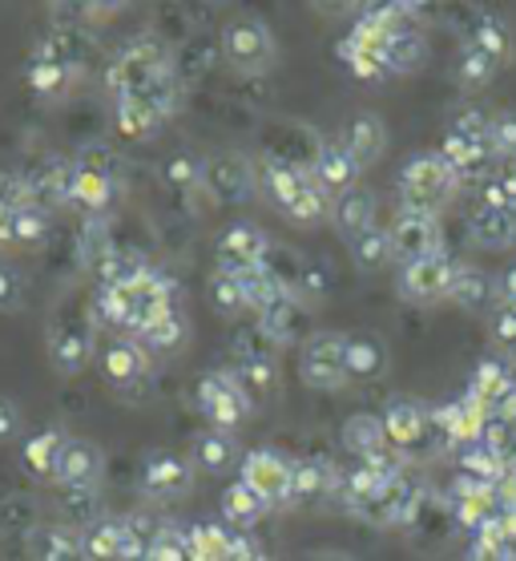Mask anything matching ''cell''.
I'll return each instance as SVG.
<instances>
[{
  "label": "cell",
  "mask_w": 516,
  "mask_h": 561,
  "mask_svg": "<svg viewBox=\"0 0 516 561\" xmlns=\"http://www.w3.org/2000/svg\"><path fill=\"white\" fill-rule=\"evenodd\" d=\"M101 380L122 396H141L153 380V356L134 335H110L98 352Z\"/></svg>",
  "instance_id": "obj_16"
},
{
  "label": "cell",
  "mask_w": 516,
  "mask_h": 561,
  "mask_svg": "<svg viewBox=\"0 0 516 561\" xmlns=\"http://www.w3.org/2000/svg\"><path fill=\"white\" fill-rule=\"evenodd\" d=\"M49 230H53V215L49 206L41 203H21L13 210V222H9V247L16 251H37V247L49 243Z\"/></svg>",
  "instance_id": "obj_40"
},
{
  "label": "cell",
  "mask_w": 516,
  "mask_h": 561,
  "mask_svg": "<svg viewBox=\"0 0 516 561\" xmlns=\"http://www.w3.org/2000/svg\"><path fill=\"white\" fill-rule=\"evenodd\" d=\"M202 194L210 203L239 206L259 194V167L239 150H218L202 158Z\"/></svg>",
  "instance_id": "obj_14"
},
{
  "label": "cell",
  "mask_w": 516,
  "mask_h": 561,
  "mask_svg": "<svg viewBox=\"0 0 516 561\" xmlns=\"http://www.w3.org/2000/svg\"><path fill=\"white\" fill-rule=\"evenodd\" d=\"M198 465L174 448H150L138 465V493L146 501H177L194 489Z\"/></svg>",
  "instance_id": "obj_19"
},
{
  "label": "cell",
  "mask_w": 516,
  "mask_h": 561,
  "mask_svg": "<svg viewBox=\"0 0 516 561\" xmlns=\"http://www.w3.org/2000/svg\"><path fill=\"white\" fill-rule=\"evenodd\" d=\"M239 481L271 510H290V489H295V457L278 448H251L239 465Z\"/></svg>",
  "instance_id": "obj_17"
},
{
  "label": "cell",
  "mask_w": 516,
  "mask_h": 561,
  "mask_svg": "<svg viewBox=\"0 0 516 561\" xmlns=\"http://www.w3.org/2000/svg\"><path fill=\"white\" fill-rule=\"evenodd\" d=\"M516 396V371L508 368V359H484L468 383V400L472 409L489 421V416H504L508 400Z\"/></svg>",
  "instance_id": "obj_23"
},
{
  "label": "cell",
  "mask_w": 516,
  "mask_h": 561,
  "mask_svg": "<svg viewBox=\"0 0 516 561\" xmlns=\"http://www.w3.org/2000/svg\"><path fill=\"white\" fill-rule=\"evenodd\" d=\"M25 436V412L13 396H0V445H13Z\"/></svg>",
  "instance_id": "obj_53"
},
{
  "label": "cell",
  "mask_w": 516,
  "mask_h": 561,
  "mask_svg": "<svg viewBox=\"0 0 516 561\" xmlns=\"http://www.w3.org/2000/svg\"><path fill=\"white\" fill-rule=\"evenodd\" d=\"M388 25H391L388 4H376V9H367V13L352 25V33L340 41V61L347 65L359 81H371V85L391 81Z\"/></svg>",
  "instance_id": "obj_9"
},
{
  "label": "cell",
  "mask_w": 516,
  "mask_h": 561,
  "mask_svg": "<svg viewBox=\"0 0 516 561\" xmlns=\"http://www.w3.org/2000/svg\"><path fill=\"white\" fill-rule=\"evenodd\" d=\"M299 380L311 392L347 388V332H311L299 347Z\"/></svg>",
  "instance_id": "obj_12"
},
{
  "label": "cell",
  "mask_w": 516,
  "mask_h": 561,
  "mask_svg": "<svg viewBox=\"0 0 516 561\" xmlns=\"http://www.w3.org/2000/svg\"><path fill=\"white\" fill-rule=\"evenodd\" d=\"M460 267H465V263L452 259L448 251H440V255H432V259H420V263H408V267H400V275H395V291H400V299H408V304H416V307L448 304Z\"/></svg>",
  "instance_id": "obj_18"
},
{
  "label": "cell",
  "mask_w": 516,
  "mask_h": 561,
  "mask_svg": "<svg viewBox=\"0 0 516 561\" xmlns=\"http://www.w3.org/2000/svg\"><path fill=\"white\" fill-rule=\"evenodd\" d=\"M242 453L239 448V436L234 433H222V428H206V433L194 436V448H190V460L198 465L202 472H227V469H239L242 465Z\"/></svg>",
  "instance_id": "obj_34"
},
{
  "label": "cell",
  "mask_w": 516,
  "mask_h": 561,
  "mask_svg": "<svg viewBox=\"0 0 516 561\" xmlns=\"http://www.w3.org/2000/svg\"><path fill=\"white\" fill-rule=\"evenodd\" d=\"M206 299H210V307H215L222 319H239V316H246V311H254L251 287H246L242 275H222V271H215L210 283H206Z\"/></svg>",
  "instance_id": "obj_42"
},
{
  "label": "cell",
  "mask_w": 516,
  "mask_h": 561,
  "mask_svg": "<svg viewBox=\"0 0 516 561\" xmlns=\"http://www.w3.org/2000/svg\"><path fill=\"white\" fill-rule=\"evenodd\" d=\"M186 561H275V558L266 553V546L259 541V537L242 534L239 541H234L227 553H218V558H186Z\"/></svg>",
  "instance_id": "obj_52"
},
{
  "label": "cell",
  "mask_w": 516,
  "mask_h": 561,
  "mask_svg": "<svg viewBox=\"0 0 516 561\" xmlns=\"http://www.w3.org/2000/svg\"><path fill=\"white\" fill-rule=\"evenodd\" d=\"M230 371L242 380V388L254 396V404L266 400V396H275L278 388V359H275V347L266 344L263 335H251V344L239 347V356L230 364Z\"/></svg>",
  "instance_id": "obj_25"
},
{
  "label": "cell",
  "mask_w": 516,
  "mask_h": 561,
  "mask_svg": "<svg viewBox=\"0 0 516 561\" xmlns=\"http://www.w3.org/2000/svg\"><path fill=\"white\" fill-rule=\"evenodd\" d=\"M114 129L129 141H153L182 105V73L158 33H138L105 65Z\"/></svg>",
  "instance_id": "obj_1"
},
{
  "label": "cell",
  "mask_w": 516,
  "mask_h": 561,
  "mask_svg": "<svg viewBox=\"0 0 516 561\" xmlns=\"http://www.w3.org/2000/svg\"><path fill=\"white\" fill-rule=\"evenodd\" d=\"M468 239L480 247V251H513L516 247V215L501 210V206H484L480 203L472 215H468Z\"/></svg>",
  "instance_id": "obj_33"
},
{
  "label": "cell",
  "mask_w": 516,
  "mask_h": 561,
  "mask_svg": "<svg viewBox=\"0 0 516 561\" xmlns=\"http://www.w3.org/2000/svg\"><path fill=\"white\" fill-rule=\"evenodd\" d=\"M150 267L138 251H129V247H105L93 263V287L101 291H114V287H126L141 275V271Z\"/></svg>",
  "instance_id": "obj_38"
},
{
  "label": "cell",
  "mask_w": 516,
  "mask_h": 561,
  "mask_svg": "<svg viewBox=\"0 0 516 561\" xmlns=\"http://www.w3.org/2000/svg\"><path fill=\"white\" fill-rule=\"evenodd\" d=\"M340 440L355 460H371L391 448L388 428H383V416H379V412H355V416H347Z\"/></svg>",
  "instance_id": "obj_35"
},
{
  "label": "cell",
  "mask_w": 516,
  "mask_h": 561,
  "mask_svg": "<svg viewBox=\"0 0 516 561\" xmlns=\"http://www.w3.org/2000/svg\"><path fill=\"white\" fill-rule=\"evenodd\" d=\"M105 481V453L85 436H69L61 460H57V489H101Z\"/></svg>",
  "instance_id": "obj_24"
},
{
  "label": "cell",
  "mask_w": 516,
  "mask_h": 561,
  "mask_svg": "<svg viewBox=\"0 0 516 561\" xmlns=\"http://www.w3.org/2000/svg\"><path fill=\"white\" fill-rule=\"evenodd\" d=\"M492 146L501 153V162L516 167V110H496L492 114Z\"/></svg>",
  "instance_id": "obj_50"
},
{
  "label": "cell",
  "mask_w": 516,
  "mask_h": 561,
  "mask_svg": "<svg viewBox=\"0 0 516 561\" xmlns=\"http://www.w3.org/2000/svg\"><path fill=\"white\" fill-rule=\"evenodd\" d=\"M376 194L367 191V186H355L352 194H343V198H335V206H331V222H335V230H340L343 239L352 243L355 234H364V230L379 227L376 222Z\"/></svg>",
  "instance_id": "obj_37"
},
{
  "label": "cell",
  "mask_w": 516,
  "mask_h": 561,
  "mask_svg": "<svg viewBox=\"0 0 516 561\" xmlns=\"http://www.w3.org/2000/svg\"><path fill=\"white\" fill-rule=\"evenodd\" d=\"M440 153L468 186H484L489 179H496L501 174V153L492 146V114L472 110V105L460 110L444 129Z\"/></svg>",
  "instance_id": "obj_5"
},
{
  "label": "cell",
  "mask_w": 516,
  "mask_h": 561,
  "mask_svg": "<svg viewBox=\"0 0 516 561\" xmlns=\"http://www.w3.org/2000/svg\"><path fill=\"white\" fill-rule=\"evenodd\" d=\"M259 194L295 227H319L323 218H331V206H335L331 194L316 182L311 167L290 162V158H266L259 167Z\"/></svg>",
  "instance_id": "obj_4"
},
{
  "label": "cell",
  "mask_w": 516,
  "mask_h": 561,
  "mask_svg": "<svg viewBox=\"0 0 516 561\" xmlns=\"http://www.w3.org/2000/svg\"><path fill=\"white\" fill-rule=\"evenodd\" d=\"M496 307H516V263L496 275Z\"/></svg>",
  "instance_id": "obj_55"
},
{
  "label": "cell",
  "mask_w": 516,
  "mask_h": 561,
  "mask_svg": "<svg viewBox=\"0 0 516 561\" xmlns=\"http://www.w3.org/2000/svg\"><path fill=\"white\" fill-rule=\"evenodd\" d=\"M448 304L460 307V311H472V316H492V311H496V275L465 263L460 275H456V287Z\"/></svg>",
  "instance_id": "obj_36"
},
{
  "label": "cell",
  "mask_w": 516,
  "mask_h": 561,
  "mask_svg": "<svg viewBox=\"0 0 516 561\" xmlns=\"http://www.w3.org/2000/svg\"><path fill=\"white\" fill-rule=\"evenodd\" d=\"M89 45L93 33L85 25L69 21H53L37 37V45L25 57V90L41 105H61L69 102L89 73Z\"/></svg>",
  "instance_id": "obj_2"
},
{
  "label": "cell",
  "mask_w": 516,
  "mask_h": 561,
  "mask_svg": "<svg viewBox=\"0 0 516 561\" xmlns=\"http://www.w3.org/2000/svg\"><path fill=\"white\" fill-rule=\"evenodd\" d=\"M165 191L198 194L202 191V162H194V158H186V153L170 158V167H165Z\"/></svg>",
  "instance_id": "obj_47"
},
{
  "label": "cell",
  "mask_w": 516,
  "mask_h": 561,
  "mask_svg": "<svg viewBox=\"0 0 516 561\" xmlns=\"http://www.w3.org/2000/svg\"><path fill=\"white\" fill-rule=\"evenodd\" d=\"M504 489H508V497H513V505H516V477H508V481H504Z\"/></svg>",
  "instance_id": "obj_57"
},
{
  "label": "cell",
  "mask_w": 516,
  "mask_h": 561,
  "mask_svg": "<svg viewBox=\"0 0 516 561\" xmlns=\"http://www.w3.org/2000/svg\"><path fill=\"white\" fill-rule=\"evenodd\" d=\"M302 561H355L352 553H340V549H316V553H307Z\"/></svg>",
  "instance_id": "obj_56"
},
{
  "label": "cell",
  "mask_w": 516,
  "mask_h": 561,
  "mask_svg": "<svg viewBox=\"0 0 516 561\" xmlns=\"http://www.w3.org/2000/svg\"><path fill=\"white\" fill-rule=\"evenodd\" d=\"M218 45H222V61L239 77H263V73H271L278 61L275 33H271V25H266L263 16H254V13L230 16L227 25H222Z\"/></svg>",
  "instance_id": "obj_10"
},
{
  "label": "cell",
  "mask_w": 516,
  "mask_h": 561,
  "mask_svg": "<svg viewBox=\"0 0 516 561\" xmlns=\"http://www.w3.org/2000/svg\"><path fill=\"white\" fill-rule=\"evenodd\" d=\"M391 368V352L383 335L376 332H347V380L352 383H376Z\"/></svg>",
  "instance_id": "obj_29"
},
{
  "label": "cell",
  "mask_w": 516,
  "mask_h": 561,
  "mask_svg": "<svg viewBox=\"0 0 516 561\" xmlns=\"http://www.w3.org/2000/svg\"><path fill=\"white\" fill-rule=\"evenodd\" d=\"M347 255H352V263L359 271H383L388 263H395L388 227H371L364 234H355L352 243H347Z\"/></svg>",
  "instance_id": "obj_43"
},
{
  "label": "cell",
  "mask_w": 516,
  "mask_h": 561,
  "mask_svg": "<svg viewBox=\"0 0 516 561\" xmlns=\"http://www.w3.org/2000/svg\"><path fill=\"white\" fill-rule=\"evenodd\" d=\"M391 251H395V263L408 267V263H420V259H432L444 251V227L440 215H420V210H395L391 218Z\"/></svg>",
  "instance_id": "obj_21"
},
{
  "label": "cell",
  "mask_w": 516,
  "mask_h": 561,
  "mask_svg": "<svg viewBox=\"0 0 516 561\" xmlns=\"http://www.w3.org/2000/svg\"><path fill=\"white\" fill-rule=\"evenodd\" d=\"M117 198V174L101 153L73 158V179H69V206L81 215L98 218L105 215Z\"/></svg>",
  "instance_id": "obj_20"
},
{
  "label": "cell",
  "mask_w": 516,
  "mask_h": 561,
  "mask_svg": "<svg viewBox=\"0 0 516 561\" xmlns=\"http://www.w3.org/2000/svg\"><path fill=\"white\" fill-rule=\"evenodd\" d=\"M25 304H28L25 275H21L13 263H0V311H4V316H16Z\"/></svg>",
  "instance_id": "obj_48"
},
{
  "label": "cell",
  "mask_w": 516,
  "mask_h": 561,
  "mask_svg": "<svg viewBox=\"0 0 516 561\" xmlns=\"http://www.w3.org/2000/svg\"><path fill=\"white\" fill-rule=\"evenodd\" d=\"M468 561H516V549L508 546V541L472 537V541H468Z\"/></svg>",
  "instance_id": "obj_54"
},
{
  "label": "cell",
  "mask_w": 516,
  "mask_h": 561,
  "mask_svg": "<svg viewBox=\"0 0 516 561\" xmlns=\"http://www.w3.org/2000/svg\"><path fill=\"white\" fill-rule=\"evenodd\" d=\"M480 203L501 206L508 215H516V170H501L496 179H489L480 186Z\"/></svg>",
  "instance_id": "obj_49"
},
{
  "label": "cell",
  "mask_w": 516,
  "mask_h": 561,
  "mask_svg": "<svg viewBox=\"0 0 516 561\" xmlns=\"http://www.w3.org/2000/svg\"><path fill=\"white\" fill-rule=\"evenodd\" d=\"M138 561H153V558H146V553H141V558H138Z\"/></svg>",
  "instance_id": "obj_58"
},
{
  "label": "cell",
  "mask_w": 516,
  "mask_h": 561,
  "mask_svg": "<svg viewBox=\"0 0 516 561\" xmlns=\"http://www.w3.org/2000/svg\"><path fill=\"white\" fill-rule=\"evenodd\" d=\"M190 335H194V328H190V316L177 307V311H170L165 319H158L153 328H146V332L138 335V344L146 347L153 359H170L190 344Z\"/></svg>",
  "instance_id": "obj_39"
},
{
  "label": "cell",
  "mask_w": 516,
  "mask_h": 561,
  "mask_svg": "<svg viewBox=\"0 0 516 561\" xmlns=\"http://www.w3.org/2000/svg\"><path fill=\"white\" fill-rule=\"evenodd\" d=\"M98 323L89 304L81 307L77 299H61L49 319V364L61 376H81L98 356Z\"/></svg>",
  "instance_id": "obj_8"
},
{
  "label": "cell",
  "mask_w": 516,
  "mask_h": 561,
  "mask_svg": "<svg viewBox=\"0 0 516 561\" xmlns=\"http://www.w3.org/2000/svg\"><path fill=\"white\" fill-rule=\"evenodd\" d=\"M194 404L206 416L210 428H222V433H239L242 424L254 416V396L242 388V380L230 368H210L202 371L198 383H194Z\"/></svg>",
  "instance_id": "obj_11"
},
{
  "label": "cell",
  "mask_w": 516,
  "mask_h": 561,
  "mask_svg": "<svg viewBox=\"0 0 516 561\" xmlns=\"http://www.w3.org/2000/svg\"><path fill=\"white\" fill-rule=\"evenodd\" d=\"M65 445H69V433L65 428H37V433L25 436L21 445V465L33 481H57V460H61Z\"/></svg>",
  "instance_id": "obj_32"
},
{
  "label": "cell",
  "mask_w": 516,
  "mask_h": 561,
  "mask_svg": "<svg viewBox=\"0 0 516 561\" xmlns=\"http://www.w3.org/2000/svg\"><path fill=\"white\" fill-rule=\"evenodd\" d=\"M89 311L93 323L110 335H134L138 340L146 328H153L158 319H165L170 311H177V283L170 271L146 267L134 283L114 287V291H101L93 287L89 295Z\"/></svg>",
  "instance_id": "obj_3"
},
{
  "label": "cell",
  "mask_w": 516,
  "mask_h": 561,
  "mask_svg": "<svg viewBox=\"0 0 516 561\" xmlns=\"http://www.w3.org/2000/svg\"><path fill=\"white\" fill-rule=\"evenodd\" d=\"M343 469L328 457H299L295 460V489H290V510L299 505H319V501L340 497Z\"/></svg>",
  "instance_id": "obj_26"
},
{
  "label": "cell",
  "mask_w": 516,
  "mask_h": 561,
  "mask_svg": "<svg viewBox=\"0 0 516 561\" xmlns=\"http://www.w3.org/2000/svg\"><path fill=\"white\" fill-rule=\"evenodd\" d=\"M311 174H316V182L331 194V203H335V198H343V194H352L359 186L364 167L343 150L340 141H319V153L311 158Z\"/></svg>",
  "instance_id": "obj_27"
},
{
  "label": "cell",
  "mask_w": 516,
  "mask_h": 561,
  "mask_svg": "<svg viewBox=\"0 0 516 561\" xmlns=\"http://www.w3.org/2000/svg\"><path fill=\"white\" fill-rule=\"evenodd\" d=\"M266 513H275V510H271V505H266L259 493H251V489L242 485V481L227 485V493H222V522L234 525V529H246V525L263 522Z\"/></svg>",
  "instance_id": "obj_44"
},
{
  "label": "cell",
  "mask_w": 516,
  "mask_h": 561,
  "mask_svg": "<svg viewBox=\"0 0 516 561\" xmlns=\"http://www.w3.org/2000/svg\"><path fill=\"white\" fill-rule=\"evenodd\" d=\"M153 525L158 522H146V517H101L81 529L85 561H138Z\"/></svg>",
  "instance_id": "obj_13"
},
{
  "label": "cell",
  "mask_w": 516,
  "mask_h": 561,
  "mask_svg": "<svg viewBox=\"0 0 516 561\" xmlns=\"http://www.w3.org/2000/svg\"><path fill=\"white\" fill-rule=\"evenodd\" d=\"M379 416H383L391 448L400 457H408V465H420V460L448 453V440H444L440 424H436V409H428L416 396H391L388 409Z\"/></svg>",
  "instance_id": "obj_6"
},
{
  "label": "cell",
  "mask_w": 516,
  "mask_h": 561,
  "mask_svg": "<svg viewBox=\"0 0 516 561\" xmlns=\"http://www.w3.org/2000/svg\"><path fill=\"white\" fill-rule=\"evenodd\" d=\"M496 73H501V65L492 61V57H484L480 49H468V45H460V57H456V81L465 85V90H489L492 81H496Z\"/></svg>",
  "instance_id": "obj_46"
},
{
  "label": "cell",
  "mask_w": 516,
  "mask_h": 561,
  "mask_svg": "<svg viewBox=\"0 0 516 561\" xmlns=\"http://www.w3.org/2000/svg\"><path fill=\"white\" fill-rule=\"evenodd\" d=\"M25 549L33 561H85V546H81V529L73 525H33L25 534Z\"/></svg>",
  "instance_id": "obj_30"
},
{
  "label": "cell",
  "mask_w": 516,
  "mask_h": 561,
  "mask_svg": "<svg viewBox=\"0 0 516 561\" xmlns=\"http://www.w3.org/2000/svg\"><path fill=\"white\" fill-rule=\"evenodd\" d=\"M57 513L65 517V525L89 529L93 522H101V489H61L57 493Z\"/></svg>",
  "instance_id": "obj_45"
},
{
  "label": "cell",
  "mask_w": 516,
  "mask_h": 561,
  "mask_svg": "<svg viewBox=\"0 0 516 561\" xmlns=\"http://www.w3.org/2000/svg\"><path fill=\"white\" fill-rule=\"evenodd\" d=\"M343 146V150L352 153L359 167H376L379 158H383V150H388V126H383V117L379 114H352L347 122H343L340 138H335Z\"/></svg>",
  "instance_id": "obj_28"
},
{
  "label": "cell",
  "mask_w": 516,
  "mask_h": 561,
  "mask_svg": "<svg viewBox=\"0 0 516 561\" xmlns=\"http://www.w3.org/2000/svg\"><path fill=\"white\" fill-rule=\"evenodd\" d=\"M275 259V243L259 222H230L222 234L215 239V271L222 275H254V271L271 267Z\"/></svg>",
  "instance_id": "obj_15"
},
{
  "label": "cell",
  "mask_w": 516,
  "mask_h": 561,
  "mask_svg": "<svg viewBox=\"0 0 516 561\" xmlns=\"http://www.w3.org/2000/svg\"><path fill=\"white\" fill-rule=\"evenodd\" d=\"M460 186H465V182H460V174L444 162L440 150L408 158L400 170V179H395L400 210H420V215H440L444 206L456 198Z\"/></svg>",
  "instance_id": "obj_7"
},
{
  "label": "cell",
  "mask_w": 516,
  "mask_h": 561,
  "mask_svg": "<svg viewBox=\"0 0 516 561\" xmlns=\"http://www.w3.org/2000/svg\"><path fill=\"white\" fill-rule=\"evenodd\" d=\"M259 335H263L271 347H287V344H299L311 335V307L302 295H283L278 304L263 307L259 311Z\"/></svg>",
  "instance_id": "obj_22"
},
{
  "label": "cell",
  "mask_w": 516,
  "mask_h": 561,
  "mask_svg": "<svg viewBox=\"0 0 516 561\" xmlns=\"http://www.w3.org/2000/svg\"><path fill=\"white\" fill-rule=\"evenodd\" d=\"M465 45H468V49H480L484 57H492V61L504 69V65L513 61V53H516L513 25H508L504 16H496V13H480V16H472V21H468Z\"/></svg>",
  "instance_id": "obj_31"
},
{
  "label": "cell",
  "mask_w": 516,
  "mask_h": 561,
  "mask_svg": "<svg viewBox=\"0 0 516 561\" xmlns=\"http://www.w3.org/2000/svg\"><path fill=\"white\" fill-rule=\"evenodd\" d=\"M489 328H492V344L501 347L508 359H516V307H496L489 316Z\"/></svg>",
  "instance_id": "obj_51"
},
{
  "label": "cell",
  "mask_w": 516,
  "mask_h": 561,
  "mask_svg": "<svg viewBox=\"0 0 516 561\" xmlns=\"http://www.w3.org/2000/svg\"><path fill=\"white\" fill-rule=\"evenodd\" d=\"M69 179H73V162H65V158H49V162H41L33 174H28V194H33V203L41 206H61L69 203Z\"/></svg>",
  "instance_id": "obj_41"
}]
</instances>
